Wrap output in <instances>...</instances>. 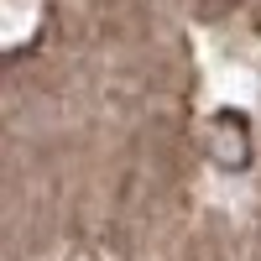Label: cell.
<instances>
[{
	"mask_svg": "<svg viewBox=\"0 0 261 261\" xmlns=\"http://www.w3.org/2000/svg\"><path fill=\"white\" fill-rule=\"evenodd\" d=\"M209 151L220 157V167H246V157H251V130H246V120L235 115V110H220V115H214V125H209Z\"/></svg>",
	"mask_w": 261,
	"mask_h": 261,
	"instance_id": "cell-1",
	"label": "cell"
}]
</instances>
